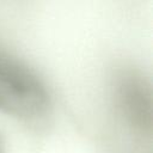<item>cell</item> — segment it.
<instances>
[{"instance_id":"1","label":"cell","mask_w":153,"mask_h":153,"mask_svg":"<svg viewBox=\"0 0 153 153\" xmlns=\"http://www.w3.org/2000/svg\"><path fill=\"white\" fill-rule=\"evenodd\" d=\"M49 109L50 96L41 78L0 48V111L31 122L43 118Z\"/></svg>"},{"instance_id":"2","label":"cell","mask_w":153,"mask_h":153,"mask_svg":"<svg viewBox=\"0 0 153 153\" xmlns=\"http://www.w3.org/2000/svg\"><path fill=\"white\" fill-rule=\"evenodd\" d=\"M115 102L124 121L141 134L152 131V88L148 79L136 68L117 72L114 84Z\"/></svg>"},{"instance_id":"3","label":"cell","mask_w":153,"mask_h":153,"mask_svg":"<svg viewBox=\"0 0 153 153\" xmlns=\"http://www.w3.org/2000/svg\"><path fill=\"white\" fill-rule=\"evenodd\" d=\"M0 153H2V147H1V141H0Z\"/></svg>"}]
</instances>
